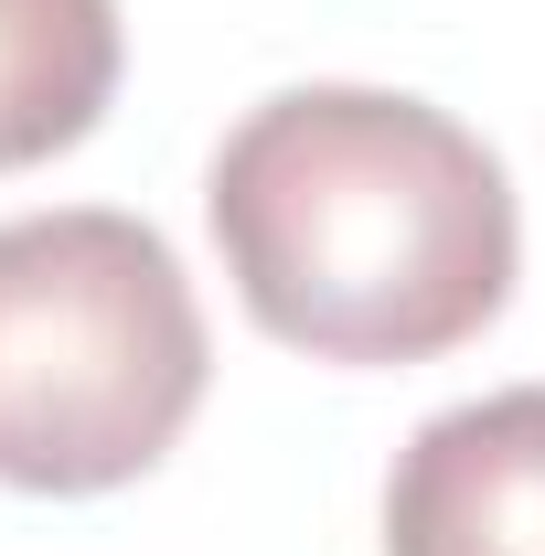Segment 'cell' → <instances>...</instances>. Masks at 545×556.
<instances>
[{
  "instance_id": "3",
  "label": "cell",
  "mask_w": 545,
  "mask_h": 556,
  "mask_svg": "<svg viewBox=\"0 0 545 556\" xmlns=\"http://www.w3.org/2000/svg\"><path fill=\"white\" fill-rule=\"evenodd\" d=\"M385 556H545V386L471 396L396 450Z\"/></svg>"
},
{
  "instance_id": "4",
  "label": "cell",
  "mask_w": 545,
  "mask_h": 556,
  "mask_svg": "<svg viewBox=\"0 0 545 556\" xmlns=\"http://www.w3.org/2000/svg\"><path fill=\"white\" fill-rule=\"evenodd\" d=\"M129 65L118 0H0V172H33L107 118Z\"/></svg>"
},
{
  "instance_id": "1",
  "label": "cell",
  "mask_w": 545,
  "mask_h": 556,
  "mask_svg": "<svg viewBox=\"0 0 545 556\" xmlns=\"http://www.w3.org/2000/svg\"><path fill=\"white\" fill-rule=\"evenodd\" d=\"M225 278L310 364H428L514 300L524 214L449 108L396 86H289L204 172Z\"/></svg>"
},
{
  "instance_id": "2",
  "label": "cell",
  "mask_w": 545,
  "mask_h": 556,
  "mask_svg": "<svg viewBox=\"0 0 545 556\" xmlns=\"http://www.w3.org/2000/svg\"><path fill=\"white\" fill-rule=\"evenodd\" d=\"M204 300L161 225L54 204L0 225V482L118 492L172 460L204 407Z\"/></svg>"
}]
</instances>
